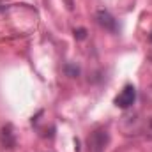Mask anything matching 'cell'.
<instances>
[{"mask_svg": "<svg viewBox=\"0 0 152 152\" xmlns=\"http://www.w3.org/2000/svg\"><path fill=\"white\" fill-rule=\"evenodd\" d=\"M151 37H152V36H151Z\"/></svg>", "mask_w": 152, "mask_h": 152, "instance_id": "obj_8", "label": "cell"}, {"mask_svg": "<svg viewBox=\"0 0 152 152\" xmlns=\"http://www.w3.org/2000/svg\"><path fill=\"white\" fill-rule=\"evenodd\" d=\"M143 133H145L147 138H152V117L147 118V122L143 124Z\"/></svg>", "mask_w": 152, "mask_h": 152, "instance_id": "obj_6", "label": "cell"}, {"mask_svg": "<svg viewBox=\"0 0 152 152\" xmlns=\"http://www.w3.org/2000/svg\"><path fill=\"white\" fill-rule=\"evenodd\" d=\"M108 143V133L106 131H96L88 136V145L94 152H101Z\"/></svg>", "mask_w": 152, "mask_h": 152, "instance_id": "obj_2", "label": "cell"}, {"mask_svg": "<svg viewBox=\"0 0 152 152\" xmlns=\"http://www.w3.org/2000/svg\"><path fill=\"white\" fill-rule=\"evenodd\" d=\"M96 20H97V23H99L101 27H104L106 30H110V32H115V30H117V21H115V18L108 12V11H104V9L97 11Z\"/></svg>", "mask_w": 152, "mask_h": 152, "instance_id": "obj_3", "label": "cell"}, {"mask_svg": "<svg viewBox=\"0 0 152 152\" xmlns=\"http://www.w3.org/2000/svg\"><path fill=\"white\" fill-rule=\"evenodd\" d=\"M66 71H67L71 76H76L78 73H80V69H78V67H73V66H67V67H66Z\"/></svg>", "mask_w": 152, "mask_h": 152, "instance_id": "obj_7", "label": "cell"}, {"mask_svg": "<svg viewBox=\"0 0 152 152\" xmlns=\"http://www.w3.org/2000/svg\"><path fill=\"white\" fill-rule=\"evenodd\" d=\"M136 99V88L134 85H126L122 88V92L115 97V106L118 108H129Z\"/></svg>", "mask_w": 152, "mask_h": 152, "instance_id": "obj_1", "label": "cell"}, {"mask_svg": "<svg viewBox=\"0 0 152 152\" xmlns=\"http://www.w3.org/2000/svg\"><path fill=\"white\" fill-rule=\"evenodd\" d=\"M73 34H75V37L78 39V41H83V39L87 37V28H83V27L75 28V30H73Z\"/></svg>", "mask_w": 152, "mask_h": 152, "instance_id": "obj_5", "label": "cell"}, {"mask_svg": "<svg viewBox=\"0 0 152 152\" xmlns=\"http://www.w3.org/2000/svg\"><path fill=\"white\" fill-rule=\"evenodd\" d=\"M0 136H2V143H4V147H5V149H12V147H14L16 140H14V136H12V127H11V126L2 127Z\"/></svg>", "mask_w": 152, "mask_h": 152, "instance_id": "obj_4", "label": "cell"}]
</instances>
